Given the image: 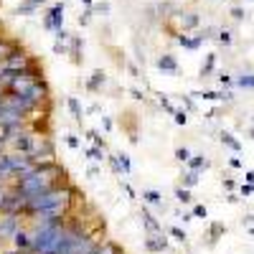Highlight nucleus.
Returning a JSON list of instances; mask_svg holds the SVG:
<instances>
[{
  "instance_id": "f257e3e1",
  "label": "nucleus",
  "mask_w": 254,
  "mask_h": 254,
  "mask_svg": "<svg viewBox=\"0 0 254 254\" xmlns=\"http://www.w3.org/2000/svg\"><path fill=\"white\" fill-rule=\"evenodd\" d=\"M69 196H71V188H51L46 193L28 198L23 211H28L33 216H41V219H59L69 203Z\"/></svg>"
},
{
  "instance_id": "f03ea898",
  "label": "nucleus",
  "mask_w": 254,
  "mask_h": 254,
  "mask_svg": "<svg viewBox=\"0 0 254 254\" xmlns=\"http://www.w3.org/2000/svg\"><path fill=\"white\" fill-rule=\"evenodd\" d=\"M66 229L61 226V219H41L33 231V254H59V247L64 242Z\"/></svg>"
},
{
  "instance_id": "7ed1b4c3",
  "label": "nucleus",
  "mask_w": 254,
  "mask_h": 254,
  "mask_svg": "<svg viewBox=\"0 0 254 254\" xmlns=\"http://www.w3.org/2000/svg\"><path fill=\"white\" fill-rule=\"evenodd\" d=\"M31 66V59H28V54L23 51V49H13V51H8L5 56H3V61H0V69H8V71H26Z\"/></svg>"
},
{
  "instance_id": "20e7f679",
  "label": "nucleus",
  "mask_w": 254,
  "mask_h": 254,
  "mask_svg": "<svg viewBox=\"0 0 254 254\" xmlns=\"http://www.w3.org/2000/svg\"><path fill=\"white\" fill-rule=\"evenodd\" d=\"M44 28L46 31H61L64 28V0H61V3H56L46 15H44Z\"/></svg>"
},
{
  "instance_id": "39448f33",
  "label": "nucleus",
  "mask_w": 254,
  "mask_h": 254,
  "mask_svg": "<svg viewBox=\"0 0 254 254\" xmlns=\"http://www.w3.org/2000/svg\"><path fill=\"white\" fill-rule=\"evenodd\" d=\"M13 147H15V150H20V153H26V155H33V150H36V137H33L31 132H20V135L13 137Z\"/></svg>"
},
{
  "instance_id": "423d86ee",
  "label": "nucleus",
  "mask_w": 254,
  "mask_h": 254,
  "mask_svg": "<svg viewBox=\"0 0 254 254\" xmlns=\"http://www.w3.org/2000/svg\"><path fill=\"white\" fill-rule=\"evenodd\" d=\"M15 231H18V216L15 214H5L3 219H0V239L15 237Z\"/></svg>"
},
{
  "instance_id": "0eeeda50",
  "label": "nucleus",
  "mask_w": 254,
  "mask_h": 254,
  "mask_svg": "<svg viewBox=\"0 0 254 254\" xmlns=\"http://www.w3.org/2000/svg\"><path fill=\"white\" fill-rule=\"evenodd\" d=\"M145 249H147V252H155V254H158V252H165V249H168V239L163 237V231L147 237V239H145Z\"/></svg>"
},
{
  "instance_id": "6e6552de",
  "label": "nucleus",
  "mask_w": 254,
  "mask_h": 254,
  "mask_svg": "<svg viewBox=\"0 0 254 254\" xmlns=\"http://www.w3.org/2000/svg\"><path fill=\"white\" fill-rule=\"evenodd\" d=\"M140 219H142V226L147 229V234H158V231H163V226H160V221L147 211L145 206H142V211H140Z\"/></svg>"
},
{
  "instance_id": "1a4fd4ad",
  "label": "nucleus",
  "mask_w": 254,
  "mask_h": 254,
  "mask_svg": "<svg viewBox=\"0 0 254 254\" xmlns=\"http://www.w3.org/2000/svg\"><path fill=\"white\" fill-rule=\"evenodd\" d=\"M155 66H158L160 71L176 74V71H178V61H176V56H171V54H163V56L155 61Z\"/></svg>"
},
{
  "instance_id": "9d476101",
  "label": "nucleus",
  "mask_w": 254,
  "mask_h": 254,
  "mask_svg": "<svg viewBox=\"0 0 254 254\" xmlns=\"http://www.w3.org/2000/svg\"><path fill=\"white\" fill-rule=\"evenodd\" d=\"M13 244H15V249L26 252V249H31V244H33V234H28V231H23V229H18L15 237H13Z\"/></svg>"
},
{
  "instance_id": "9b49d317",
  "label": "nucleus",
  "mask_w": 254,
  "mask_h": 254,
  "mask_svg": "<svg viewBox=\"0 0 254 254\" xmlns=\"http://www.w3.org/2000/svg\"><path fill=\"white\" fill-rule=\"evenodd\" d=\"M142 201L145 203H150V206H155V208H165V201H163V193L160 190H142Z\"/></svg>"
},
{
  "instance_id": "f8f14e48",
  "label": "nucleus",
  "mask_w": 254,
  "mask_h": 254,
  "mask_svg": "<svg viewBox=\"0 0 254 254\" xmlns=\"http://www.w3.org/2000/svg\"><path fill=\"white\" fill-rule=\"evenodd\" d=\"M41 155V158H54V145L49 137H41V142H36V150H33V158Z\"/></svg>"
},
{
  "instance_id": "ddd939ff",
  "label": "nucleus",
  "mask_w": 254,
  "mask_h": 254,
  "mask_svg": "<svg viewBox=\"0 0 254 254\" xmlns=\"http://www.w3.org/2000/svg\"><path fill=\"white\" fill-rule=\"evenodd\" d=\"M104 81H107V74H104L102 69H97V71H92V79L87 81V89L89 92H99L104 87Z\"/></svg>"
},
{
  "instance_id": "4468645a",
  "label": "nucleus",
  "mask_w": 254,
  "mask_h": 254,
  "mask_svg": "<svg viewBox=\"0 0 254 254\" xmlns=\"http://www.w3.org/2000/svg\"><path fill=\"white\" fill-rule=\"evenodd\" d=\"M193 97H201V99H208V102H216V99L234 102V94H231V92H196Z\"/></svg>"
},
{
  "instance_id": "2eb2a0df",
  "label": "nucleus",
  "mask_w": 254,
  "mask_h": 254,
  "mask_svg": "<svg viewBox=\"0 0 254 254\" xmlns=\"http://www.w3.org/2000/svg\"><path fill=\"white\" fill-rule=\"evenodd\" d=\"M13 176V165H10V155L0 153V181L3 178H10Z\"/></svg>"
},
{
  "instance_id": "dca6fc26",
  "label": "nucleus",
  "mask_w": 254,
  "mask_h": 254,
  "mask_svg": "<svg viewBox=\"0 0 254 254\" xmlns=\"http://www.w3.org/2000/svg\"><path fill=\"white\" fill-rule=\"evenodd\" d=\"M176 41H178V44H181L183 49H190V51H193V49H198V46L203 44V36H196V38H188V36H178Z\"/></svg>"
},
{
  "instance_id": "f3484780",
  "label": "nucleus",
  "mask_w": 254,
  "mask_h": 254,
  "mask_svg": "<svg viewBox=\"0 0 254 254\" xmlns=\"http://www.w3.org/2000/svg\"><path fill=\"white\" fill-rule=\"evenodd\" d=\"M66 104H69V112H71V117H74L76 122H81V120H84V110H81L79 99H76V97H69V99H66Z\"/></svg>"
},
{
  "instance_id": "a211bd4d",
  "label": "nucleus",
  "mask_w": 254,
  "mask_h": 254,
  "mask_svg": "<svg viewBox=\"0 0 254 254\" xmlns=\"http://www.w3.org/2000/svg\"><path fill=\"white\" fill-rule=\"evenodd\" d=\"M81 49H84V41H81L79 36L71 38V51H69V54H71V61H74V64H81Z\"/></svg>"
},
{
  "instance_id": "6ab92c4d",
  "label": "nucleus",
  "mask_w": 254,
  "mask_h": 254,
  "mask_svg": "<svg viewBox=\"0 0 254 254\" xmlns=\"http://www.w3.org/2000/svg\"><path fill=\"white\" fill-rule=\"evenodd\" d=\"M188 168H190V171H206V168H208V160H206V155H190V160H188Z\"/></svg>"
},
{
  "instance_id": "aec40b11",
  "label": "nucleus",
  "mask_w": 254,
  "mask_h": 254,
  "mask_svg": "<svg viewBox=\"0 0 254 254\" xmlns=\"http://www.w3.org/2000/svg\"><path fill=\"white\" fill-rule=\"evenodd\" d=\"M221 142H224L226 147H231L234 153H239V150H242V142H239L234 135H231V132H221Z\"/></svg>"
},
{
  "instance_id": "412c9836",
  "label": "nucleus",
  "mask_w": 254,
  "mask_h": 254,
  "mask_svg": "<svg viewBox=\"0 0 254 254\" xmlns=\"http://www.w3.org/2000/svg\"><path fill=\"white\" fill-rule=\"evenodd\" d=\"M181 26H183V31L196 28V26H198V13H186V15H181Z\"/></svg>"
},
{
  "instance_id": "4be33fe9",
  "label": "nucleus",
  "mask_w": 254,
  "mask_h": 254,
  "mask_svg": "<svg viewBox=\"0 0 254 254\" xmlns=\"http://www.w3.org/2000/svg\"><path fill=\"white\" fill-rule=\"evenodd\" d=\"M84 155H87L89 160H102V158H104V147L92 145V147H87V150H84Z\"/></svg>"
},
{
  "instance_id": "5701e85b",
  "label": "nucleus",
  "mask_w": 254,
  "mask_h": 254,
  "mask_svg": "<svg viewBox=\"0 0 254 254\" xmlns=\"http://www.w3.org/2000/svg\"><path fill=\"white\" fill-rule=\"evenodd\" d=\"M214 66H216V54H208L206 56V64L201 66V76H208L211 71H214Z\"/></svg>"
},
{
  "instance_id": "b1692460",
  "label": "nucleus",
  "mask_w": 254,
  "mask_h": 254,
  "mask_svg": "<svg viewBox=\"0 0 254 254\" xmlns=\"http://www.w3.org/2000/svg\"><path fill=\"white\" fill-rule=\"evenodd\" d=\"M181 178H183V186H186V188H193V186L198 183V171H186Z\"/></svg>"
},
{
  "instance_id": "393cba45",
  "label": "nucleus",
  "mask_w": 254,
  "mask_h": 254,
  "mask_svg": "<svg viewBox=\"0 0 254 254\" xmlns=\"http://www.w3.org/2000/svg\"><path fill=\"white\" fill-rule=\"evenodd\" d=\"M237 87H242V89H254V74H242V76H237Z\"/></svg>"
},
{
  "instance_id": "a878e982",
  "label": "nucleus",
  "mask_w": 254,
  "mask_h": 254,
  "mask_svg": "<svg viewBox=\"0 0 254 254\" xmlns=\"http://www.w3.org/2000/svg\"><path fill=\"white\" fill-rule=\"evenodd\" d=\"M97 254H122V252H120V247H117L115 242H104V244L97 249Z\"/></svg>"
},
{
  "instance_id": "bb28decb",
  "label": "nucleus",
  "mask_w": 254,
  "mask_h": 254,
  "mask_svg": "<svg viewBox=\"0 0 254 254\" xmlns=\"http://www.w3.org/2000/svg\"><path fill=\"white\" fill-rule=\"evenodd\" d=\"M117 158H120V163H122V173H125V176H130V173H132V163H130V155L120 153Z\"/></svg>"
},
{
  "instance_id": "cd10ccee",
  "label": "nucleus",
  "mask_w": 254,
  "mask_h": 254,
  "mask_svg": "<svg viewBox=\"0 0 254 254\" xmlns=\"http://www.w3.org/2000/svg\"><path fill=\"white\" fill-rule=\"evenodd\" d=\"M36 10H38V8H33L31 3H26V0H23V3H20V5L15 8V13H18V15H33Z\"/></svg>"
},
{
  "instance_id": "c85d7f7f",
  "label": "nucleus",
  "mask_w": 254,
  "mask_h": 254,
  "mask_svg": "<svg viewBox=\"0 0 254 254\" xmlns=\"http://www.w3.org/2000/svg\"><path fill=\"white\" fill-rule=\"evenodd\" d=\"M176 198H178V203H190V201H193L186 186H183V188H176Z\"/></svg>"
},
{
  "instance_id": "c756f323",
  "label": "nucleus",
  "mask_w": 254,
  "mask_h": 254,
  "mask_svg": "<svg viewBox=\"0 0 254 254\" xmlns=\"http://www.w3.org/2000/svg\"><path fill=\"white\" fill-rule=\"evenodd\" d=\"M176 160L178 163H188L190 160V150H188V147H178V150H176Z\"/></svg>"
},
{
  "instance_id": "7c9ffc66",
  "label": "nucleus",
  "mask_w": 254,
  "mask_h": 254,
  "mask_svg": "<svg viewBox=\"0 0 254 254\" xmlns=\"http://www.w3.org/2000/svg\"><path fill=\"white\" fill-rule=\"evenodd\" d=\"M216 41H219V44L221 46H231V33L224 28V31H219V36H216Z\"/></svg>"
},
{
  "instance_id": "2f4dec72",
  "label": "nucleus",
  "mask_w": 254,
  "mask_h": 254,
  "mask_svg": "<svg viewBox=\"0 0 254 254\" xmlns=\"http://www.w3.org/2000/svg\"><path fill=\"white\" fill-rule=\"evenodd\" d=\"M221 231H226L224 224H219V221H216V224H211V242H216V237L221 234Z\"/></svg>"
},
{
  "instance_id": "473e14b6",
  "label": "nucleus",
  "mask_w": 254,
  "mask_h": 254,
  "mask_svg": "<svg viewBox=\"0 0 254 254\" xmlns=\"http://www.w3.org/2000/svg\"><path fill=\"white\" fill-rule=\"evenodd\" d=\"M171 237L178 239V242H186V239H188V237H186V231H183L181 226H171Z\"/></svg>"
},
{
  "instance_id": "72a5a7b5",
  "label": "nucleus",
  "mask_w": 254,
  "mask_h": 254,
  "mask_svg": "<svg viewBox=\"0 0 254 254\" xmlns=\"http://www.w3.org/2000/svg\"><path fill=\"white\" fill-rule=\"evenodd\" d=\"M158 102H160V107H163V110H168V112H173V115H176V110H173L171 99H168L165 94H158Z\"/></svg>"
},
{
  "instance_id": "f704fd0d",
  "label": "nucleus",
  "mask_w": 254,
  "mask_h": 254,
  "mask_svg": "<svg viewBox=\"0 0 254 254\" xmlns=\"http://www.w3.org/2000/svg\"><path fill=\"white\" fill-rule=\"evenodd\" d=\"M87 137H89V140H92L94 145H99V147H104V137H102V135H99L97 130H89V132H87Z\"/></svg>"
},
{
  "instance_id": "c9c22d12",
  "label": "nucleus",
  "mask_w": 254,
  "mask_h": 254,
  "mask_svg": "<svg viewBox=\"0 0 254 254\" xmlns=\"http://www.w3.org/2000/svg\"><path fill=\"white\" fill-rule=\"evenodd\" d=\"M110 165H112V171H115L117 176H122V163H120L117 155H110Z\"/></svg>"
},
{
  "instance_id": "e433bc0d",
  "label": "nucleus",
  "mask_w": 254,
  "mask_h": 254,
  "mask_svg": "<svg viewBox=\"0 0 254 254\" xmlns=\"http://www.w3.org/2000/svg\"><path fill=\"white\" fill-rule=\"evenodd\" d=\"M89 20H92V8H87L79 15V26H89Z\"/></svg>"
},
{
  "instance_id": "4c0bfd02",
  "label": "nucleus",
  "mask_w": 254,
  "mask_h": 254,
  "mask_svg": "<svg viewBox=\"0 0 254 254\" xmlns=\"http://www.w3.org/2000/svg\"><path fill=\"white\" fill-rule=\"evenodd\" d=\"M173 117H176V125H186V122H188V112H186V110H176Z\"/></svg>"
},
{
  "instance_id": "58836bf2",
  "label": "nucleus",
  "mask_w": 254,
  "mask_h": 254,
  "mask_svg": "<svg viewBox=\"0 0 254 254\" xmlns=\"http://www.w3.org/2000/svg\"><path fill=\"white\" fill-rule=\"evenodd\" d=\"M66 145H69V147H74V150H79V145H81V142H79V137H76V135H66Z\"/></svg>"
},
{
  "instance_id": "ea45409f",
  "label": "nucleus",
  "mask_w": 254,
  "mask_h": 254,
  "mask_svg": "<svg viewBox=\"0 0 254 254\" xmlns=\"http://www.w3.org/2000/svg\"><path fill=\"white\" fill-rule=\"evenodd\" d=\"M193 216H196V219H206V206H201V203L193 206Z\"/></svg>"
},
{
  "instance_id": "a19ab883",
  "label": "nucleus",
  "mask_w": 254,
  "mask_h": 254,
  "mask_svg": "<svg viewBox=\"0 0 254 254\" xmlns=\"http://www.w3.org/2000/svg\"><path fill=\"white\" fill-rule=\"evenodd\" d=\"M244 8H231V18H234V20H244Z\"/></svg>"
},
{
  "instance_id": "79ce46f5",
  "label": "nucleus",
  "mask_w": 254,
  "mask_h": 254,
  "mask_svg": "<svg viewBox=\"0 0 254 254\" xmlns=\"http://www.w3.org/2000/svg\"><path fill=\"white\" fill-rule=\"evenodd\" d=\"M69 49H66V44H64V41H56L54 44V54H66Z\"/></svg>"
},
{
  "instance_id": "37998d69",
  "label": "nucleus",
  "mask_w": 254,
  "mask_h": 254,
  "mask_svg": "<svg viewBox=\"0 0 254 254\" xmlns=\"http://www.w3.org/2000/svg\"><path fill=\"white\" fill-rule=\"evenodd\" d=\"M8 51H10V49H8V41H5V38H0V61H3V56H5Z\"/></svg>"
},
{
  "instance_id": "c03bdc74",
  "label": "nucleus",
  "mask_w": 254,
  "mask_h": 254,
  "mask_svg": "<svg viewBox=\"0 0 254 254\" xmlns=\"http://www.w3.org/2000/svg\"><path fill=\"white\" fill-rule=\"evenodd\" d=\"M69 38H71V36H69L66 31H64V28H61V31H56V41H64V44H66Z\"/></svg>"
},
{
  "instance_id": "a18cd8bd",
  "label": "nucleus",
  "mask_w": 254,
  "mask_h": 254,
  "mask_svg": "<svg viewBox=\"0 0 254 254\" xmlns=\"http://www.w3.org/2000/svg\"><path fill=\"white\" fill-rule=\"evenodd\" d=\"M94 10H99V13L107 15V13H110V3H97V5H94Z\"/></svg>"
},
{
  "instance_id": "49530a36",
  "label": "nucleus",
  "mask_w": 254,
  "mask_h": 254,
  "mask_svg": "<svg viewBox=\"0 0 254 254\" xmlns=\"http://www.w3.org/2000/svg\"><path fill=\"white\" fill-rule=\"evenodd\" d=\"M249 193H254V183H247V186H242V196H249Z\"/></svg>"
},
{
  "instance_id": "de8ad7c7",
  "label": "nucleus",
  "mask_w": 254,
  "mask_h": 254,
  "mask_svg": "<svg viewBox=\"0 0 254 254\" xmlns=\"http://www.w3.org/2000/svg\"><path fill=\"white\" fill-rule=\"evenodd\" d=\"M130 94H132V99H137V102H142V99H145V94H142L140 89H130Z\"/></svg>"
},
{
  "instance_id": "09e8293b",
  "label": "nucleus",
  "mask_w": 254,
  "mask_h": 254,
  "mask_svg": "<svg viewBox=\"0 0 254 254\" xmlns=\"http://www.w3.org/2000/svg\"><path fill=\"white\" fill-rule=\"evenodd\" d=\"M219 84L224 87V84H231V76L229 74H219Z\"/></svg>"
},
{
  "instance_id": "8fccbe9b",
  "label": "nucleus",
  "mask_w": 254,
  "mask_h": 254,
  "mask_svg": "<svg viewBox=\"0 0 254 254\" xmlns=\"http://www.w3.org/2000/svg\"><path fill=\"white\" fill-rule=\"evenodd\" d=\"M102 125H104V130H107V132L112 130V120H110V117H104V120H102Z\"/></svg>"
},
{
  "instance_id": "3c124183",
  "label": "nucleus",
  "mask_w": 254,
  "mask_h": 254,
  "mask_svg": "<svg viewBox=\"0 0 254 254\" xmlns=\"http://www.w3.org/2000/svg\"><path fill=\"white\" fill-rule=\"evenodd\" d=\"M26 3H31L33 8H41V5H44V3H46V0H26Z\"/></svg>"
},
{
  "instance_id": "603ef678",
  "label": "nucleus",
  "mask_w": 254,
  "mask_h": 254,
  "mask_svg": "<svg viewBox=\"0 0 254 254\" xmlns=\"http://www.w3.org/2000/svg\"><path fill=\"white\" fill-rule=\"evenodd\" d=\"M229 165H231V168H242V160H239V158H231Z\"/></svg>"
},
{
  "instance_id": "864d4df0",
  "label": "nucleus",
  "mask_w": 254,
  "mask_h": 254,
  "mask_svg": "<svg viewBox=\"0 0 254 254\" xmlns=\"http://www.w3.org/2000/svg\"><path fill=\"white\" fill-rule=\"evenodd\" d=\"M244 178H247V183H254V171H249V173H247Z\"/></svg>"
},
{
  "instance_id": "5fc2aeb1",
  "label": "nucleus",
  "mask_w": 254,
  "mask_h": 254,
  "mask_svg": "<svg viewBox=\"0 0 254 254\" xmlns=\"http://www.w3.org/2000/svg\"><path fill=\"white\" fill-rule=\"evenodd\" d=\"M3 147H5V137L0 135V153H3Z\"/></svg>"
},
{
  "instance_id": "6e6d98bb",
  "label": "nucleus",
  "mask_w": 254,
  "mask_h": 254,
  "mask_svg": "<svg viewBox=\"0 0 254 254\" xmlns=\"http://www.w3.org/2000/svg\"><path fill=\"white\" fill-rule=\"evenodd\" d=\"M5 254H23V252H20V249H15V252H5Z\"/></svg>"
},
{
  "instance_id": "4d7b16f0",
  "label": "nucleus",
  "mask_w": 254,
  "mask_h": 254,
  "mask_svg": "<svg viewBox=\"0 0 254 254\" xmlns=\"http://www.w3.org/2000/svg\"><path fill=\"white\" fill-rule=\"evenodd\" d=\"M84 5H89V8H92V0H84Z\"/></svg>"
},
{
  "instance_id": "13d9d810",
  "label": "nucleus",
  "mask_w": 254,
  "mask_h": 254,
  "mask_svg": "<svg viewBox=\"0 0 254 254\" xmlns=\"http://www.w3.org/2000/svg\"><path fill=\"white\" fill-rule=\"evenodd\" d=\"M3 196H5V193H3V190H0V203H3Z\"/></svg>"
},
{
  "instance_id": "bf43d9fd",
  "label": "nucleus",
  "mask_w": 254,
  "mask_h": 254,
  "mask_svg": "<svg viewBox=\"0 0 254 254\" xmlns=\"http://www.w3.org/2000/svg\"><path fill=\"white\" fill-rule=\"evenodd\" d=\"M252 137H254V130H252Z\"/></svg>"
}]
</instances>
